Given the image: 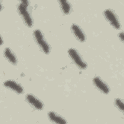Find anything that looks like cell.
I'll return each mask as SVG.
<instances>
[{"label": "cell", "instance_id": "6da1fadb", "mask_svg": "<svg viewBox=\"0 0 124 124\" xmlns=\"http://www.w3.org/2000/svg\"><path fill=\"white\" fill-rule=\"evenodd\" d=\"M29 2L27 0H22L18 6V11L22 17L26 24L29 27L32 25V18L27 10Z\"/></svg>", "mask_w": 124, "mask_h": 124}, {"label": "cell", "instance_id": "7a4b0ae2", "mask_svg": "<svg viewBox=\"0 0 124 124\" xmlns=\"http://www.w3.org/2000/svg\"><path fill=\"white\" fill-rule=\"evenodd\" d=\"M33 35L35 40L39 46L45 53L48 54L49 52V46L44 40V37L40 31L39 30H35Z\"/></svg>", "mask_w": 124, "mask_h": 124}, {"label": "cell", "instance_id": "3957f363", "mask_svg": "<svg viewBox=\"0 0 124 124\" xmlns=\"http://www.w3.org/2000/svg\"><path fill=\"white\" fill-rule=\"evenodd\" d=\"M68 54L78 67L81 69H85L86 68V63L83 62L76 50L74 48H70L68 50Z\"/></svg>", "mask_w": 124, "mask_h": 124}, {"label": "cell", "instance_id": "277c9868", "mask_svg": "<svg viewBox=\"0 0 124 124\" xmlns=\"http://www.w3.org/2000/svg\"><path fill=\"white\" fill-rule=\"evenodd\" d=\"M104 16L107 20L115 29H119L120 28V22L115 14L110 10H106L104 12Z\"/></svg>", "mask_w": 124, "mask_h": 124}, {"label": "cell", "instance_id": "5b68a950", "mask_svg": "<svg viewBox=\"0 0 124 124\" xmlns=\"http://www.w3.org/2000/svg\"><path fill=\"white\" fill-rule=\"evenodd\" d=\"M26 98L28 103L36 109H42L43 108V103L33 95L31 94H27Z\"/></svg>", "mask_w": 124, "mask_h": 124}, {"label": "cell", "instance_id": "8992f818", "mask_svg": "<svg viewBox=\"0 0 124 124\" xmlns=\"http://www.w3.org/2000/svg\"><path fill=\"white\" fill-rule=\"evenodd\" d=\"M93 82L95 86L104 93L107 94L109 92V89L107 85L99 77L94 78L93 79Z\"/></svg>", "mask_w": 124, "mask_h": 124}, {"label": "cell", "instance_id": "52a82bcc", "mask_svg": "<svg viewBox=\"0 0 124 124\" xmlns=\"http://www.w3.org/2000/svg\"><path fill=\"white\" fill-rule=\"evenodd\" d=\"M3 85L17 92L18 93H21L23 91L22 87L14 80H7L3 83Z\"/></svg>", "mask_w": 124, "mask_h": 124}, {"label": "cell", "instance_id": "ba28073f", "mask_svg": "<svg viewBox=\"0 0 124 124\" xmlns=\"http://www.w3.org/2000/svg\"><path fill=\"white\" fill-rule=\"evenodd\" d=\"M71 29L72 31L75 35V36L81 42H83L85 40V36L80 29V28L77 25L73 24L71 26Z\"/></svg>", "mask_w": 124, "mask_h": 124}, {"label": "cell", "instance_id": "9c48e42d", "mask_svg": "<svg viewBox=\"0 0 124 124\" xmlns=\"http://www.w3.org/2000/svg\"><path fill=\"white\" fill-rule=\"evenodd\" d=\"M49 119L53 123L60 124H64L66 123V121L61 116L56 114L55 112L50 111L48 114Z\"/></svg>", "mask_w": 124, "mask_h": 124}, {"label": "cell", "instance_id": "30bf717a", "mask_svg": "<svg viewBox=\"0 0 124 124\" xmlns=\"http://www.w3.org/2000/svg\"><path fill=\"white\" fill-rule=\"evenodd\" d=\"M4 55L7 60L11 63L15 64L16 63V59L15 55L9 48H6L4 50Z\"/></svg>", "mask_w": 124, "mask_h": 124}, {"label": "cell", "instance_id": "8fae6325", "mask_svg": "<svg viewBox=\"0 0 124 124\" xmlns=\"http://www.w3.org/2000/svg\"><path fill=\"white\" fill-rule=\"evenodd\" d=\"M59 2L62 12L65 14H68L70 11V5L69 2L67 0H60Z\"/></svg>", "mask_w": 124, "mask_h": 124}, {"label": "cell", "instance_id": "7c38bea8", "mask_svg": "<svg viewBox=\"0 0 124 124\" xmlns=\"http://www.w3.org/2000/svg\"><path fill=\"white\" fill-rule=\"evenodd\" d=\"M115 105L116 106H117V107L122 111L124 110V104L122 102V101L120 99H117L115 100Z\"/></svg>", "mask_w": 124, "mask_h": 124}, {"label": "cell", "instance_id": "4fadbf2b", "mask_svg": "<svg viewBox=\"0 0 124 124\" xmlns=\"http://www.w3.org/2000/svg\"><path fill=\"white\" fill-rule=\"evenodd\" d=\"M119 37L120 38V39L123 41V39H124V33L123 32H121L119 34Z\"/></svg>", "mask_w": 124, "mask_h": 124}]
</instances>
